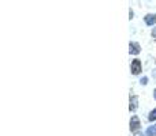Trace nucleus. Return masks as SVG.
Masks as SVG:
<instances>
[{
  "label": "nucleus",
  "mask_w": 156,
  "mask_h": 136,
  "mask_svg": "<svg viewBox=\"0 0 156 136\" xmlns=\"http://www.w3.org/2000/svg\"><path fill=\"white\" fill-rule=\"evenodd\" d=\"M145 23L148 25V26H154L156 23V14H148V15L145 16Z\"/></svg>",
  "instance_id": "20e7f679"
},
{
  "label": "nucleus",
  "mask_w": 156,
  "mask_h": 136,
  "mask_svg": "<svg viewBox=\"0 0 156 136\" xmlns=\"http://www.w3.org/2000/svg\"><path fill=\"white\" fill-rule=\"evenodd\" d=\"M129 52H130V53H132V55H138V53H140V45H138V44L137 42H130V45H129Z\"/></svg>",
  "instance_id": "7ed1b4c3"
},
{
  "label": "nucleus",
  "mask_w": 156,
  "mask_h": 136,
  "mask_svg": "<svg viewBox=\"0 0 156 136\" xmlns=\"http://www.w3.org/2000/svg\"><path fill=\"white\" fill-rule=\"evenodd\" d=\"M148 83V78H143L141 79V85H147Z\"/></svg>",
  "instance_id": "6e6552de"
},
{
  "label": "nucleus",
  "mask_w": 156,
  "mask_h": 136,
  "mask_svg": "<svg viewBox=\"0 0 156 136\" xmlns=\"http://www.w3.org/2000/svg\"><path fill=\"white\" fill-rule=\"evenodd\" d=\"M147 136H156V124L147 129Z\"/></svg>",
  "instance_id": "423d86ee"
},
{
  "label": "nucleus",
  "mask_w": 156,
  "mask_h": 136,
  "mask_svg": "<svg viewBox=\"0 0 156 136\" xmlns=\"http://www.w3.org/2000/svg\"><path fill=\"white\" fill-rule=\"evenodd\" d=\"M130 69H132V74L133 75L140 74V71H141V61H140V60H138V59L133 60L132 65H130Z\"/></svg>",
  "instance_id": "f257e3e1"
},
{
  "label": "nucleus",
  "mask_w": 156,
  "mask_h": 136,
  "mask_svg": "<svg viewBox=\"0 0 156 136\" xmlns=\"http://www.w3.org/2000/svg\"><path fill=\"white\" fill-rule=\"evenodd\" d=\"M149 121H154V120H156V109H154L151 113H149Z\"/></svg>",
  "instance_id": "0eeeda50"
},
{
  "label": "nucleus",
  "mask_w": 156,
  "mask_h": 136,
  "mask_svg": "<svg viewBox=\"0 0 156 136\" xmlns=\"http://www.w3.org/2000/svg\"><path fill=\"white\" fill-rule=\"evenodd\" d=\"M154 95H155V98H156V90L154 91Z\"/></svg>",
  "instance_id": "9d476101"
},
{
  "label": "nucleus",
  "mask_w": 156,
  "mask_h": 136,
  "mask_svg": "<svg viewBox=\"0 0 156 136\" xmlns=\"http://www.w3.org/2000/svg\"><path fill=\"white\" fill-rule=\"evenodd\" d=\"M137 102H138V98L136 95H133L132 98H130V106H129L130 112H134V110L137 109Z\"/></svg>",
  "instance_id": "39448f33"
},
{
  "label": "nucleus",
  "mask_w": 156,
  "mask_h": 136,
  "mask_svg": "<svg viewBox=\"0 0 156 136\" xmlns=\"http://www.w3.org/2000/svg\"><path fill=\"white\" fill-rule=\"evenodd\" d=\"M138 128H140V120H138L137 116H133L132 120H130V131L137 132Z\"/></svg>",
  "instance_id": "f03ea898"
},
{
  "label": "nucleus",
  "mask_w": 156,
  "mask_h": 136,
  "mask_svg": "<svg viewBox=\"0 0 156 136\" xmlns=\"http://www.w3.org/2000/svg\"><path fill=\"white\" fill-rule=\"evenodd\" d=\"M152 35L156 37V27H154V30H152Z\"/></svg>",
  "instance_id": "1a4fd4ad"
}]
</instances>
